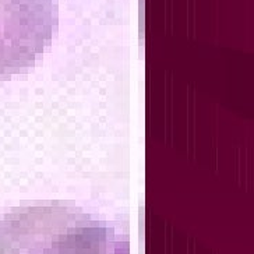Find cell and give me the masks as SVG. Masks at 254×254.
Wrapping results in <instances>:
<instances>
[{
	"label": "cell",
	"mask_w": 254,
	"mask_h": 254,
	"mask_svg": "<svg viewBox=\"0 0 254 254\" xmlns=\"http://www.w3.org/2000/svg\"><path fill=\"white\" fill-rule=\"evenodd\" d=\"M56 24L53 0H0V81L37 64Z\"/></svg>",
	"instance_id": "6da1fadb"
}]
</instances>
